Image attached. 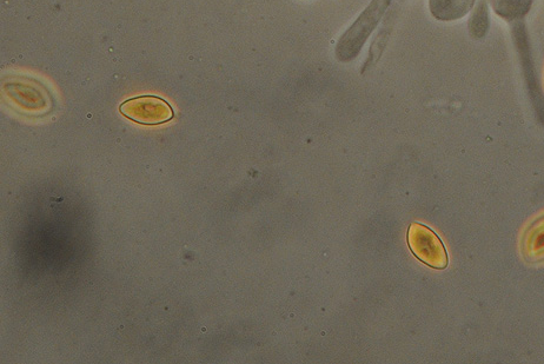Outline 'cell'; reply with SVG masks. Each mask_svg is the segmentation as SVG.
<instances>
[{
    "instance_id": "6da1fadb",
    "label": "cell",
    "mask_w": 544,
    "mask_h": 364,
    "mask_svg": "<svg viewBox=\"0 0 544 364\" xmlns=\"http://www.w3.org/2000/svg\"><path fill=\"white\" fill-rule=\"evenodd\" d=\"M393 0H371L367 9L350 26L336 45L335 56L342 63L354 61L361 54L371 33H373Z\"/></svg>"
},
{
    "instance_id": "7a4b0ae2",
    "label": "cell",
    "mask_w": 544,
    "mask_h": 364,
    "mask_svg": "<svg viewBox=\"0 0 544 364\" xmlns=\"http://www.w3.org/2000/svg\"><path fill=\"white\" fill-rule=\"evenodd\" d=\"M510 29H512L513 42L517 56H519L522 75L524 77V82H526L527 85L530 101H532L537 117H539L541 123L544 124V94L536 74L535 61L532 45H530L528 37L527 25L524 21L514 22L510 23Z\"/></svg>"
},
{
    "instance_id": "3957f363",
    "label": "cell",
    "mask_w": 544,
    "mask_h": 364,
    "mask_svg": "<svg viewBox=\"0 0 544 364\" xmlns=\"http://www.w3.org/2000/svg\"><path fill=\"white\" fill-rule=\"evenodd\" d=\"M407 241L411 253L426 266L443 270L448 267L446 247L434 230L421 223H413L408 230Z\"/></svg>"
},
{
    "instance_id": "277c9868",
    "label": "cell",
    "mask_w": 544,
    "mask_h": 364,
    "mask_svg": "<svg viewBox=\"0 0 544 364\" xmlns=\"http://www.w3.org/2000/svg\"><path fill=\"white\" fill-rule=\"evenodd\" d=\"M121 114L142 125H161L175 117L174 109L163 98L152 95L130 98L119 107Z\"/></svg>"
},
{
    "instance_id": "5b68a950",
    "label": "cell",
    "mask_w": 544,
    "mask_h": 364,
    "mask_svg": "<svg viewBox=\"0 0 544 364\" xmlns=\"http://www.w3.org/2000/svg\"><path fill=\"white\" fill-rule=\"evenodd\" d=\"M524 261L532 264L544 262V214L535 218L524 230L521 240Z\"/></svg>"
},
{
    "instance_id": "8992f818",
    "label": "cell",
    "mask_w": 544,
    "mask_h": 364,
    "mask_svg": "<svg viewBox=\"0 0 544 364\" xmlns=\"http://www.w3.org/2000/svg\"><path fill=\"white\" fill-rule=\"evenodd\" d=\"M477 0H429L431 15L440 22H456L469 15Z\"/></svg>"
},
{
    "instance_id": "52a82bcc",
    "label": "cell",
    "mask_w": 544,
    "mask_h": 364,
    "mask_svg": "<svg viewBox=\"0 0 544 364\" xmlns=\"http://www.w3.org/2000/svg\"><path fill=\"white\" fill-rule=\"evenodd\" d=\"M490 8L508 23L524 21L534 0H488Z\"/></svg>"
},
{
    "instance_id": "ba28073f",
    "label": "cell",
    "mask_w": 544,
    "mask_h": 364,
    "mask_svg": "<svg viewBox=\"0 0 544 364\" xmlns=\"http://www.w3.org/2000/svg\"><path fill=\"white\" fill-rule=\"evenodd\" d=\"M488 0H477L470 12L468 30L471 38L480 41L488 35L490 29V11Z\"/></svg>"
},
{
    "instance_id": "9c48e42d",
    "label": "cell",
    "mask_w": 544,
    "mask_h": 364,
    "mask_svg": "<svg viewBox=\"0 0 544 364\" xmlns=\"http://www.w3.org/2000/svg\"><path fill=\"white\" fill-rule=\"evenodd\" d=\"M393 28L394 17L389 15L387 22L384 23L383 28L375 38L373 45L370 46L367 63L364 64V69L362 70V72L373 68V66L378 62V59L382 57L383 51L384 49H386L391 30H393Z\"/></svg>"
}]
</instances>
